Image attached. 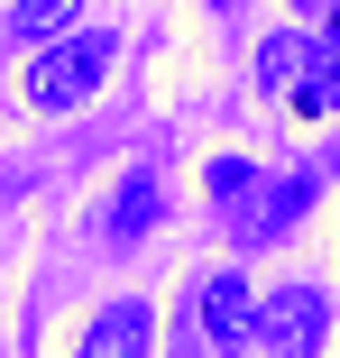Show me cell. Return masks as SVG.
<instances>
[{
	"label": "cell",
	"instance_id": "obj_1",
	"mask_svg": "<svg viewBox=\"0 0 340 358\" xmlns=\"http://www.w3.org/2000/svg\"><path fill=\"white\" fill-rule=\"evenodd\" d=\"M111 55H120V37L111 28H74V37H55V46H37V64H28V101L37 110H74V101H92V83L111 74Z\"/></svg>",
	"mask_w": 340,
	"mask_h": 358
},
{
	"label": "cell",
	"instance_id": "obj_2",
	"mask_svg": "<svg viewBox=\"0 0 340 358\" xmlns=\"http://www.w3.org/2000/svg\"><path fill=\"white\" fill-rule=\"evenodd\" d=\"M257 83L285 92L295 110H340V55L313 28H276V37L257 46Z\"/></svg>",
	"mask_w": 340,
	"mask_h": 358
},
{
	"label": "cell",
	"instance_id": "obj_3",
	"mask_svg": "<svg viewBox=\"0 0 340 358\" xmlns=\"http://www.w3.org/2000/svg\"><path fill=\"white\" fill-rule=\"evenodd\" d=\"M257 340V294L239 266L193 275V349H248Z\"/></svg>",
	"mask_w": 340,
	"mask_h": 358
},
{
	"label": "cell",
	"instance_id": "obj_4",
	"mask_svg": "<svg viewBox=\"0 0 340 358\" xmlns=\"http://www.w3.org/2000/svg\"><path fill=\"white\" fill-rule=\"evenodd\" d=\"M257 340H267V358H322L331 294H322V285H276V294L257 303Z\"/></svg>",
	"mask_w": 340,
	"mask_h": 358
},
{
	"label": "cell",
	"instance_id": "obj_5",
	"mask_svg": "<svg viewBox=\"0 0 340 358\" xmlns=\"http://www.w3.org/2000/svg\"><path fill=\"white\" fill-rule=\"evenodd\" d=\"M148 349H157V313L139 294H120V303H101L83 322V340L64 349V358H148Z\"/></svg>",
	"mask_w": 340,
	"mask_h": 358
},
{
	"label": "cell",
	"instance_id": "obj_6",
	"mask_svg": "<svg viewBox=\"0 0 340 358\" xmlns=\"http://www.w3.org/2000/svg\"><path fill=\"white\" fill-rule=\"evenodd\" d=\"M166 221V184L157 175H120L111 202H101V248H129V239H148Z\"/></svg>",
	"mask_w": 340,
	"mask_h": 358
},
{
	"label": "cell",
	"instance_id": "obj_7",
	"mask_svg": "<svg viewBox=\"0 0 340 358\" xmlns=\"http://www.w3.org/2000/svg\"><path fill=\"white\" fill-rule=\"evenodd\" d=\"M313 166H295L285 184H257V202H239V239H285L295 221H304V202H313Z\"/></svg>",
	"mask_w": 340,
	"mask_h": 358
},
{
	"label": "cell",
	"instance_id": "obj_8",
	"mask_svg": "<svg viewBox=\"0 0 340 358\" xmlns=\"http://www.w3.org/2000/svg\"><path fill=\"white\" fill-rule=\"evenodd\" d=\"M74 19H83V0H19V37H37V46H55V37H74Z\"/></svg>",
	"mask_w": 340,
	"mask_h": 358
},
{
	"label": "cell",
	"instance_id": "obj_9",
	"mask_svg": "<svg viewBox=\"0 0 340 358\" xmlns=\"http://www.w3.org/2000/svg\"><path fill=\"white\" fill-rule=\"evenodd\" d=\"M295 19H304V28H313L331 55H340V0H295Z\"/></svg>",
	"mask_w": 340,
	"mask_h": 358
},
{
	"label": "cell",
	"instance_id": "obj_10",
	"mask_svg": "<svg viewBox=\"0 0 340 358\" xmlns=\"http://www.w3.org/2000/svg\"><path fill=\"white\" fill-rule=\"evenodd\" d=\"M0 28H10V19H0Z\"/></svg>",
	"mask_w": 340,
	"mask_h": 358
}]
</instances>
